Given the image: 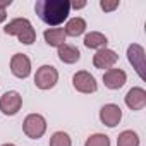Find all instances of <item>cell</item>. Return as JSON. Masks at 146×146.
I'll return each mask as SVG.
<instances>
[{"label":"cell","instance_id":"obj_1","mask_svg":"<svg viewBox=\"0 0 146 146\" xmlns=\"http://www.w3.org/2000/svg\"><path fill=\"white\" fill-rule=\"evenodd\" d=\"M35 11L45 24L58 26L67 19L70 12V2L69 0H38L35 4Z\"/></svg>","mask_w":146,"mask_h":146},{"label":"cell","instance_id":"obj_2","mask_svg":"<svg viewBox=\"0 0 146 146\" xmlns=\"http://www.w3.org/2000/svg\"><path fill=\"white\" fill-rule=\"evenodd\" d=\"M5 35H12L17 36V40L24 45H33L36 40V31L33 28V24L29 23V19L26 17H16L12 19L5 28H4Z\"/></svg>","mask_w":146,"mask_h":146},{"label":"cell","instance_id":"obj_3","mask_svg":"<svg viewBox=\"0 0 146 146\" xmlns=\"http://www.w3.org/2000/svg\"><path fill=\"white\" fill-rule=\"evenodd\" d=\"M23 131L31 139H40L46 131V120L40 113H29L23 122Z\"/></svg>","mask_w":146,"mask_h":146},{"label":"cell","instance_id":"obj_4","mask_svg":"<svg viewBox=\"0 0 146 146\" xmlns=\"http://www.w3.org/2000/svg\"><path fill=\"white\" fill-rule=\"evenodd\" d=\"M58 81V70L53 65H41L35 74V84L40 90H50Z\"/></svg>","mask_w":146,"mask_h":146},{"label":"cell","instance_id":"obj_5","mask_svg":"<svg viewBox=\"0 0 146 146\" xmlns=\"http://www.w3.org/2000/svg\"><path fill=\"white\" fill-rule=\"evenodd\" d=\"M72 86L79 93H84V95L95 93L98 90V83H96L95 76H91L88 70H78L74 78H72Z\"/></svg>","mask_w":146,"mask_h":146},{"label":"cell","instance_id":"obj_6","mask_svg":"<svg viewBox=\"0 0 146 146\" xmlns=\"http://www.w3.org/2000/svg\"><path fill=\"white\" fill-rule=\"evenodd\" d=\"M23 107V96L17 91H7L0 98V110L5 115H16Z\"/></svg>","mask_w":146,"mask_h":146},{"label":"cell","instance_id":"obj_7","mask_svg":"<svg viewBox=\"0 0 146 146\" xmlns=\"http://www.w3.org/2000/svg\"><path fill=\"white\" fill-rule=\"evenodd\" d=\"M11 70L19 79H26L31 74V60L24 53H16L11 58Z\"/></svg>","mask_w":146,"mask_h":146},{"label":"cell","instance_id":"obj_8","mask_svg":"<svg viewBox=\"0 0 146 146\" xmlns=\"http://www.w3.org/2000/svg\"><path fill=\"white\" fill-rule=\"evenodd\" d=\"M127 58L132 64V67L136 69V72L139 74L141 79H144V50L141 45L132 43L127 48Z\"/></svg>","mask_w":146,"mask_h":146},{"label":"cell","instance_id":"obj_9","mask_svg":"<svg viewBox=\"0 0 146 146\" xmlns=\"http://www.w3.org/2000/svg\"><path fill=\"white\" fill-rule=\"evenodd\" d=\"M122 119V110L119 105L115 103H107L102 107L100 110V120L107 125V127H115Z\"/></svg>","mask_w":146,"mask_h":146},{"label":"cell","instance_id":"obj_10","mask_svg":"<svg viewBox=\"0 0 146 146\" xmlns=\"http://www.w3.org/2000/svg\"><path fill=\"white\" fill-rule=\"evenodd\" d=\"M117 60H119V55L113 52V50H110V48H102V50H98L96 53H95V57H93V65L96 67V69H112L115 64H117Z\"/></svg>","mask_w":146,"mask_h":146},{"label":"cell","instance_id":"obj_11","mask_svg":"<svg viewBox=\"0 0 146 146\" xmlns=\"http://www.w3.org/2000/svg\"><path fill=\"white\" fill-rule=\"evenodd\" d=\"M127 81V74L122 69H108L103 74V83L108 90H120Z\"/></svg>","mask_w":146,"mask_h":146},{"label":"cell","instance_id":"obj_12","mask_svg":"<svg viewBox=\"0 0 146 146\" xmlns=\"http://www.w3.org/2000/svg\"><path fill=\"white\" fill-rule=\"evenodd\" d=\"M125 105L131 110H143L146 105V91L139 86L131 88L125 95Z\"/></svg>","mask_w":146,"mask_h":146},{"label":"cell","instance_id":"obj_13","mask_svg":"<svg viewBox=\"0 0 146 146\" xmlns=\"http://www.w3.org/2000/svg\"><path fill=\"white\" fill-rule=\"evenodd\" d=\"M57 55H58V58L64 64H76L81 58V52L78 50V46L69 45V43H64L62 46H58V53Z\"/></svg>","mask_w":146,"mask_h":146},{"label":"cell","instance_id":"obj_14","mask_svg":"<svg viewBox=\"0 0 146 146\" xmlns=\"http://www.w3.org/2000/svg\"><path fill=\"white\" fill-rule=\"evenodd\" d=\"M43 38H45V41L50 45V46H62L64 43H65V31H64V28H50V29H46L45 33H43Z\"/></svg>","mask_w":146,"mask_h":146},{"label":"cell","instance_id":"obj_15","mask_svg":"<svg viewBox=\"0 0 146 146\" xmlns=\"http://www.w3.org/2000/svg\"><path fill=\"white\" fill-rule=\"evenodd\" d=\"M107 36L100 31H91L84 36V46L88 48H93V50H102V48H107Z\"/></svg>","mask_w":146,"mask_h":146},{"label":"cell","instance_id":"obj_16","mask_svg":"<svg viewBox=\"0 0 146 146\" xmlns=\"http://www.w3.org/2000/svg\"><path fill=\"white\" fill-rule=\"evenodd\" d=\"M65 36H81L86 31V21L83 17H72L65 24Z\"/></svg>","mask_w":146,"mask_h":146},{"label":"cell","instance_id":"obj_17","mask_svg":"<svg viewBox=\"0 0 146 146\" xmlns=\"http://www.w3.org/2000/svg\"><path fill=\"white\" fill-rule=\"evenodd\" d=\"M117 146H139V136L134 131H122L117 137Z\"/></svg>","mask_w":146,"mask_h":146},{"label":"cell","instance_id":"obj_18","mask_svg":"<svg viewBox=\"0 0 146 146\" xmlns=\"http://www.w3.org/2000/svg\"><path fill=\"white\" fill-rule=\"evenodd\" d=\"M50 146H72L70 136L64 131H57L50 137Z\"/></svg>","mask_w":146,"mask_h":146},{"label":"cell","instance_id":"obj_19","mask_svg":"<svg viewBox=\"0 0 146 146\" xmlns=\"http://www.w3.org/2000/svg\"><path fill=\"white\" fill-rule=\"evenodd\" d=\"M84 146H110V137H108L107 134L96 132V134H91V136L86 139Z\"/></svg>","mask_w":146,"mask_h":146},{"label":"cell","instance_id":"obj_20","mask_svg":"<svg viewBox=\"0 0 146 146\" xmlns=\"http://www.w3.org/2000/svg\"><path fill=\"white\" fill-rule=\"evenodd\" d=\"M100 7L105 11V12H112L119 7V0H113V2H108V0H102L100 2Z\"/></svg>","mask_w":146,"mask_h":146},{"label":"cell","instance_id":"obj_21","mask_svg":"<svg viewBox=\"0 0 146 146\" xmlns=\"http://www.w3.org/2000/svg\"><path fill=\"white\" fill-rule=\"evenodd\" d=\"M83 7H86V2H84V0H81V2H78V0L70 2V9H83Z\"/></svg>","mask_w":146,"mask_h":146},{"label":"cell","instance_id":"obj_22","mask_svg":"<svg viewBox=\"0 0 146 146\" xmlns=\"http://www.w3.org/2000/svg\"><path fill=\"white\" fill-rule=\"evenodd\" d=\"M12 4V0H0V9H7Z\"/></svg>","mask_w":146,"mask_h":146},{"label":"cell","instance_id":"obj_23","mask_svg":"<svg viewBox=\"0 0 146 146\" xmlns=\"http://www.w3.org/2000/svg\"><path fill=\"white\" fill-rule=\"evenodd\" d=\"M5 19H7V11L5 9H0V24H2Z\"/></svg>","mask_w":146,"mask_h":146},{"label":"cell","instance_id":"obj_24","mask_svg":"<svg viewBox=\"0 0 146 146\" xmlns=\"http://www.w3.org/2000/svg\"><path fill=\"white\" fill-rule=\"evenodd\" d=\"M2 146H16V144H12V143H5V144H2Z\"/></svg>","mask_w":146,"mask_h":146}]
</instances>
